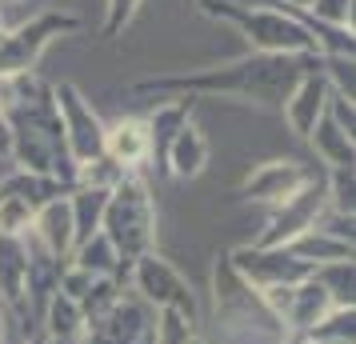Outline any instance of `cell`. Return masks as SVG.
<instances>
[{"instance_id": "1", "label": "cell", "mask_w": 356, "mask_h": 344, "mask_svg": "<svg viewBox=\"0 0 356 344\" xmlns=\"http://www.w3.org/2000/svg\"><path fill=\"white\" fill-rule=\"evenodd\" d=\"M321 65L316 52H300V56H273V52H244L228 65H209L193 68V72H172V76H148L136 81L132 92L136 97H228L241 104H257V108H273L289 97L296 81Z\"/></svg>"}, {"instance_id": "2", "label": "cell", "mask_w": 356, "mask_h": 344, "mask_svg": "<svg viewBox=\"0 0 356 344\" xmlns=\"http://www.w3.org/2000/svg\"><path fill=\"white\" fill-rule=\"evenodd\" d=\"M0 116L13 136V164L20 172L52 177L72 193L76 188V164L68 156L60 113L52 100V84H44L36 72L0 81Z\"/></svg>"}, {"instance_id": "3", "label": "cell", "mask_w": 356, "mask_h": 344, "mask_svg": "<svg viewBox=\"0 0 356 344\" xmlns=\"http://www.w3.org/2000/svg\"><path fill=\"white\" fill-rule=\"evenodd\" d=\"M204 344H292L284 325L273 316L264 296L244 284L232 268L228 252L212 261V336L200 332Z\"/></svg>"}, {"instance_id": "4", "label": "cell", "mask_w": 356, "mask_h": 344, "mask_svg": "<svg viewBox=\"0 0 356 344\" xmlns=\"http://www.w3.org/2000/svg\"><path fill=\"white\" fill-rule=\"evenodd\" d=\"M100 232L108 236L124 280H129V268L145 252H156V200H152V184H148L145 172H120L116 177V184L108 188Z\"/></svg>"}, {"instance_id": "5", "label": "cell", "mask_w": 356, "mask_h": 344, "mask_svg": "<svg viewBox=\"0 0 356 344\" xmlns=\"http://www.w3.org/2000/svg\"><path fill=\"white\" fill-rule=\"evenodd\" d=\"M196 8L212 20H225L248 40V52H273V56H300L316 52V40L300 20L284 8H248L236 0H196Z\"/></svg>"}, {"instance_id": "6", "label": "cell", "mask_w": 356, "mask_h": 344, "mask_svg": "<svg viewBox=\"0 0 356 344\" xmlns=\"http://www.w3.org/2000/svg\"><path fill=\"white\" fill-rule=\"evenodd\" d=\"M129 293L145 300L152 312H177L193 328H200V300H196L193 284L184 280L172 261H164L161 252H145L140 261L129 268Z\"/></svg>"}, {"instance_id": "7", "label": "cell", "mask_w": 356, "mask_h": 344, "mask_svg": "<svg viewBox=\"0 0 356 344\" xmlns=\"http://www.w3.org/2000/svg\"><path fill=\"white\" fill-rule=\"evenodd\" d=\"M76 28H81V17H72V13H40V17L8 28L0 36V81L36 72L52 40L65 33H76Z\"/></svg>"}, {"instance_id": "8", "label": "cell", "mask_w": 356, "mask_h": 344, "mask_svg": "<svg viewBox=\"0 0 356 344\" xmlns=\"http://www.w3.org/2000/svg\"><path fill=\"white\" fill-rule=\"evenodd\" d=\"M52 100H56V113H60L68 156H72L76 177H81V168H92V164L104 161V120L72 81L52 84Z\"/></svg>"}, {"instance_id": "9", "label": "cell", "mask_w": 356, "mask_h": 344, "mask_svg": "<svg viewBox=\"0 0 356 344\" xmlns=\"http://www.w3.org/2000/svg\"><path fill=\"white\" fill-rule=\"evenodd\" d=\"M324 213H328V168L321 164V168L312 172V181H308L296 197H289L280 208H273L264 232H260L252 245L257 248H284L289 240H296L300 232L316 229L324 220Z\"/></svg>"}, {"instance_id": "10", "label": "cell", "mask_w": 356, "mask_h": 344, "mask_svg": "<svg viewBox=\"0 0 356 344\" xmlns=\"http://www.w3.org/2000/svg\"><path fill=\"white\" fill-rule=\"evenodd\" d=\"M60 197H68V188L52 177H36L20 168L4 172L0 177V236H24L33 216Z\"/></svg>"}, {"instance_id": "11", "label": "cell", "mask_w": 356, "mask_h": 344, "mask_svg": "<svg viewBox=\"0 0 356 344\" xmlns=\"http://www.w3.org/2000/svg\"><path fill=\"white\" fill-rule=\"evenodd\" d=\"M232 268L244 277V284H252L257 293H273V288H289L300 280L312 277V268L305 261H296L289 248H257V245H241L228 248Z\"/></svg>"}, {"instance_id": "12", "label": "cell", "mask_w": 356, "mask_h": 344, "mask_svg": "<svg viewBox=\"0 0 356 344\" xmlns=\"http://www.w3.org/2000/svg\"><path fill=\"white\" fill-rule=\"evenodd\" d=\"M321 164H300V161H268V164H257L248 177L241 181L236 188V200H248V204H264V208H280L289 197H296L312 172Z\"/></svg>"}, {"instance_id": "13", "label": "cell", "mask_w": 356, "mask_h": 344, "mask_svg": "<svg viewBox=\"0 0 356 344\" xmlns=\"http://www.w3.org/2000/svg\"><path fill=\"white\" fill-rule=\"evenodd\" d=\"M152 328H156V312L124 288L113 309L84 328L81 344H152Z\"/></svg>"}, {"instance_id": "14", "label": "cell", "mask_w": 356, "mask_h": 344, "mask_svg": "<svg viewBox=\"0 0 356 344\" xmlns=\"http://www.w3.org/2000/svg\"><path fill=\"white\" fill-rule=\"evenodd\" d=\"M152 145H148V124L145 116H116L113 124H104V161L120 172H145Z\"/></svg>"}, {"instance_id": "15", "label": "cell", "mask_w": 356, "mask_h": 344, "mask_svg": "<svg viewBox=\"0 0 356 344\" xmlns=\"http://www.w3.org/2000/svg\"><path fill=\"white\" fill-rule=\"evenodd\" d=\"M324 104H328V81H324L321 65H316L312 72H305V76L296 81V88L284 97L280 116H284V124H289L300 140H308V132H312V124L321 120Z\"/></svg>"}, {"instance_id": "16", "label": "cell", "mask_w": 356, "mask_h": 344, "mask_svg": "<svg viewBox=\"0 0 356 344\" xmlns=\"http://www.w3.org/2000/svg\"><path fill=\"white\" fill-rule=\"evenodd\" d=\"M209 136H204V129L196 124L193 116L180 124V132L172 136V145H168V152H164V164L161 172H168V177H177V181H196L204 168H209Z\"/></svg>"}, {"instance_id": "17", "label": "cell", "mask_w": 356, "mask_h": 344, "mask_svg": "<svg viewBox=\"0 0 356 344\" xmlns=\"http://www.w3.org/2000/svg\"><path fill=\"white\" fill-rule=\"evenodd\" d=\"M24 236H33L49 256H56V261L68 264L72 248H76V240H72V213H68V197L44 204V208L33 216V224H29Z\"/></svg>"}, {"instance_id": "18", "label": "cell", "mask_w": 356, "mask_h": 344, "mask_svg": "<svg viewBox=\"0 0 356 344\" xmlns=\"http://www.w3.org/2000/svg\"><path fill=\"white\" fill-rule=\"evenodd\" d=\"M193 116V97H172L164 100V104H156L152 113L145 116L148 124V145H152V156H148V164L161 172L164 164V152H168V145H172V136L180 132V124Z\"/></svg>"}, {"instance_id": "19", "label": "cell", "mask_w": 356, "mask_h": 344, "mask_svg": "<svg viewBox=\"0 0 356 344\" xmlns=\"http://www.w3.org/2000/svg\"><path fill=\"white\" fill-rule=\"evenodd\" d=\"M40 336H44V344H81L84 341V316L76 309V300L65 296L60 288L49 296V304L40 312Z\"/></svg>"}, {"instance_id": "20", "label": "cell", "mask_w": 356, "mask_h": 344, "mask_svg": "<svg viewBox=\"0 0 356 344\" xmlns=\"http://www.w3.org/2000/svg\"><path fill=\"white\" fill-rule=\"evenodd\" d=\"M308 145L316 148V156H321L324 168H353L356 164V145H353V132H344L328 116V108L321 113V120L312 124L308 132Z\"/></svg>"}, {"instance_id": "21", "label": "cell", "mask_w": 356, "mask_h": 344, "mask_svg": "<svg viewBox=\"0 0 356 344\" xmlns=\"http://www.w3.org/2000/svg\"><path fill=\"white\" fill-rule=\"evenodd\" d=\"M104 204H108V188L100 184H76L68 193V213H72V240L84 245L92 232H100L104 220Z\"/></svg>"}, {"instance_id": "22", "label": "cell", "mask_w": 356, "mask_h": 344, "mask_svg": "<svg viewBox=\"0 0 356 344\" xmlns=\"http://www.w3.org/2000/svg\"><path fill=\"white\" fill-rule=\"evenodd\" d=\"M284 248H289L296 261H305L308 268H321V264H332V261H353V245H348V240H337V236H328L324 229L300 232V236L289 240Z\"/></svg>"}, {"instance_id": "23", "label": "cell", "mask_w": 356, "mask_h": 344, "mask_svg": "<svg viewBox=\"0 0 356 344\" xmlns=\"http://www.w3.org/2000/svg\"><path fill=\"white\" fill-rule=\"evenodd\" d=\"M68 264H72V268H81V272H92V277H116V280H124L120 261H116V252H113V245H108V236H104V232H92L84 245L72 248Z\"/></svg>"}, {"instance_id": "24", "label": "cell", "mask_w": 356, "mask_h": 344, "mask_svg": "<svg viewBox=\"0 0 356 344\" xmlns=\"http://www.w3.org/2000/svg\"><path fill=\"white\" fill-rule=\"evenodd\" d=\"M312 280L321 284L328 300H332V309H356V268L353 261H332V264H321V268H312Z\"/></svg>"}, {"instance_id": "25", "label": "cell", "mask_w": 356, "mask_h": 344, "mask_svg": "<svg viewBox=\"0 0 356 344\" xmlns=\"http://www.w3.org/2000/svg\"><path fill=\"white\" fill-rule=\"evenodd\" d=\"M305 341H332V344H353L356 341V309H332L321 325L308 332Z\"/></svg>"}, {"instance_id": "26", "label": "cell", "mask_w": 356, "mask_h": 344, "mask_svg": "<svg viewBox=\"0 0 356 344\" xmlns=\"http://www.w3.org/2000/svg\"><path fill=\"white\" fill-rule=\"evenodd\" d=\"M328 208L340 216H356V181L353 168H328Z\"/></svg>"}, {"instance_id": "27", "label": "cell", "mask_w": 356, "mask_h": 344, "mask_svg": "<svg viewBox=\"0 0 356 344\" xmlns=\"http://www.w3.org/2000/svg\"><path fill=\"white\" fill-rule=\"evenodd\" d=\"M196 332H200V328H193L184 316H177V312H156L152 344H193Z\"/></svg>"}, {"instance_id": "28", "label": "cell", "mask_w": 356, "mask_h": 344, "mask_svg": "<svg viewBox=\"0 0 356 344\" xmlns=\"http://www.w3.org/2000/svg\"><path fill=\"white\" fill-rule=\"evenodd\" d=\"M305 17L321 20V24H332V28H348L353 33V0H312Z\"/></svg>"}, {"instance_id": "29", "label": "cell", "mask_w": 356, "mask_h": 344, "mask_svg": "<svg viewBox=\"0 0 356 344\" xmlns=\"http://www.w3.org/2000/svg\"><path fill=\"white\" fill-rule=\"evenodd\" d=\"M140 4H145V0H108V4H104V28H100L104 40H113V36L124 33L132 24V17L140 13Z\"/></svg>"}, {"instance_id": "30", "label": "cell", "mask_w": 356, "mask_h": 344, "mask_svg": "<svg viewBox=\"0 0 356 344\" xmlns=\"http://www.w3.org/2000/svg\"><path fill=\"white\" fill-rule=\"evenodd\" d=\"M0 161H13V136H8L4 116H0Z\"/></svg>"}, {"instance_id": "31", "label": "cell", "mask_w": 356, "mask_h": 344, "mask_svg": "<svg viewBox=\"0 0 356 344\" xmlns=\"http://www.w3.org/2000/svg\"><path fill=\"white\" fill-rule=\"evenodd\" d=\"M276 8H284V13H308V8H312V0H280Z\"/></svg>"}, {"instance_id": "32", "label": "cell", "mask_w": 356, "mask_h": 344, "mask_svg": "<svg viewBox=\"0 0 356 344\" xmlns=\"http://www.w3.org/2000/svg\"><path fill=\"white\" fill-rule=\"evenodd\" d=\"M24 344H44V336H40V328H36V332H33V336H29Z\"/></svg>"}, {"instance_id": "33", "label": "cell", "mask_w": 356, "mask_h": 344, "mask_svg": "<svg viewBox=\"0 0 356 344\" xmlns=\"http://www.w3.org/2000/svg\"><path fill=\"white\" fill-rule=\"evenodd\" d=\"M8 4H20V0H0V8H8Z\"/></svg>"}, {"instance_id": "34", "label": "cell", "mask_w": 356, "mask_h": 344, "mask_svg": "<svg viewBox=\"0 0 356 344\" xmlns=\"http://www.w3.org/2000/svg\"><path fill=\"white\" fill-rule=\"evenodd\" d=\"M4 33H8V24H4V17H0V36H4Z\"/></svg>"}, {"instance_id": "35", "label": "cell", "mask_w": 356, "mask_h": 344, "mask_svg": "<svg viewBox=\"0 0 356 344\" xmlns=\"http://www.w3.org/2000/svg\"><path fill=\"white\" fill-rule=\"evenodd\" d=\"M188 4H196V0H188Z\"/></svg>"}]
</instances>
